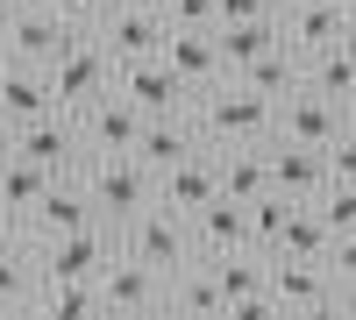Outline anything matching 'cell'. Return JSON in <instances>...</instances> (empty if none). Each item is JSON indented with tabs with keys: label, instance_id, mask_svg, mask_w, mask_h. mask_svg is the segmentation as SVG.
I'll return each instance as SVG.
<instances>
[{
	"label": "cell",
	"instance_id": "6da1fadb",
	"mask_svg": "<svg viewBox=\"0 0 356 320\" xmlns=\"http://www.w3.org/2000/svg\"><path fill=\"white\" fill-rule=\"evenodd\" d=\"M193 121H200V135L214 142V150H228V142H264V135H278V100L243 85V78H221V85H207L193 100Z\"/></svg>",
	"mask_w": 356,
	"mask_h": 320
},
{
	"label": "cell",
	"instance_id": "7a4b0ae2",
	"mask_svg": "<svg viewBox=\"0 0 356 320\" xmlns=\"http://www.w3.org/2000/svg\"><path fill=\"white\" fill-rule=\"evenodd\" d=\"M43 78H50V100L65 114H86L100 93H114V57L100 43V28H72V43L43 65Z\"/></svg>",
	"mask_w": 356,
	"mask_h": 320
},
{
	"label": "cell",
	"instance_id": "3957f363",
	"mask_svg": "<svg viewBox=\"0 0 356 320\" xmlns=\"http://www.w3.org/2000/svg\"><path fill=\"white\" fill-rule=\"evenodd\" d=\"M79 178H86V199H93V214H100V221H114V228L136 221V214L157 199V171L143 164L136 150H129V157H93Z\"/></svg>",
	"mask_w": 356,
	"mask_h": 320
},
{
	"label": "cell",
	"instance_id": "277c9868",
	"mask_svg": "<svg viewBox=\"0 0 356 320\" xmlns=\"http://www.w3.org/2000/svg\"><path fill=\"white\" fill-rule=\"evenodd\" d=\"M15 157L43 164L50 178H79V171L93 164V150H86V128H79V114H65V107H50L43 121L15 128Z\"/></svg>",
	"mask_w": 356,
	"mask_h": 320
},
{
	"label": "cell",
	"instance_id": "5b68a950",
	"mask_svg": "<svg viewBox=\"0 0 356 320\" xmlns=\"http://www.w3.org/2000/svg\"><path fill=\"white\" fill-rule=\"evenodd\" d=\"M122 249L143 256V264H157L164 278H171V271H186L193 256H200V249H193V221H186V214H171V207H157V199H150L136 221H122Z\"/></svg>",
	"mask_w": 356,
	"mask_h": 320
},
{
	"label": "cell",
	"instance_id": "8992f818",
	"mask_svg": "<svg viewBox=\"0 0 356 320\" xmlns=\"http://www.w3.org/2000/svg\"><path fill=\"white\" fill-rule=\"evenodd\" d=\"M36 256H43V278H100L114 256H122V228H114V221L65 228V235L36 242Z\"/></svg>",
	"mask_w": 356,
	"mask_h": 320
},
{
	"label": "cell",
	"instance_id": "52a82bcc",
	"mask_svg": "<svg viewBox=\"0 0 356 320\" xmlns=\"http://www.w3.org/2000/svg\"><path fill=\"white\" fill-rule=\"evenodd\" d=\"M271 306L278 313H342V285L328 256H271Z\"/></svg>",
	"mask_w": 356,
	"mask_h": 320
},
{
	"label": "cell",
	"instance_id": "ba28073f",
	"mask_svg": "<svg viewBox=\"0 0 356 320\" xmlns=\"http://www.w3.org/2000/svg\"><path fill=\"white\" fill-rule=\"evenodd\" d=\"M72 28L79 22H65L50 0H15L8 28H0V57H15V65H50V57L72 43Z\"/></svg>",
	"mask_w": 356,
	"mask_h": 320
},
{
	"label": "cell",
	"instance_id": "9c48e42d",
	"mask_svg": "<svg viewBox=\"0 0 356 320\" xmlns=\"http://www.w3.org/2000/svg\"><path fill=\"white\" fill-rule=\"evenodd\" d=\"M171 306V278L157 264H143V256H114L100 271V313H164Z\"/></svg>",
	"mask_w": 356,
	"mask_h": 320
},
{
	"label": "cell",
	"instance_id": "30bf717a",
	"mask_svg": "<svg viewBox=\"0 0 356 320\" xmlns=\"http://www.w3.org/2000/svg\"><path fill=\"white\" fill-rule=\"evenodd\" d=\"M207 199H221V150H214V142H200L193 157H178L171 171H157V207L193 221Z\"/></svg>",
	"mask_w": 356,
	"mask_h": 320
},
{
	"label": "cell",
	"instance_id": "8fae6325",
	"mask_svg": "<svg viewBox=\"0 0 356 320\" xmlns=\"http://www.w3.org/2000/svg\"><path fill=\"white\" fill-rule=\"evenodd\" d=\"M214 278H221V299H228V313H243V320H264V313H278L271 306V256L264 249H228V256H214Z\"/></svg>",
	"mask_w": 356,
	"mask_h": 320
},
{
	"label": "cell",
	"instance_id": "7c38bea8",
	"mask_svg": "<svg viewBox=\"0 0 356 320\" xmlns=\"http://www.w3.org/2000/svg\"><path fill=\"white\" fill-rule=\"evenodd\" d=\"M114 85L143 107V114H186L193 107V85L171 71V57H136V65H114Z\"/></svg>",
	"mask_w": 356,
	"mask_h": 320
},
{
	"label": "cell",
	"instance_id": "4fadbf2b",
	"mask_svg": "<svg viewBox=\"0 0 356 320\" xmlns=\"http://www.w3.org/2000/svg\"><path fill=\"white\" fill-rule=\"evenodd\" d=\"M143 121H150V114H143L122 85H114V93H100L93 107L79 114V128H86V150L93 157H129L136 150V135H143Z\"/></svg>",
	"mask_w": 356,
	"mask_h": 320
},
{
	"label": "cell",
	"instance_id": "5bb4252c",
	"mask_svg": "<svg viewBox=\"0 0 356 320\" xmlns=\"http://www.w3.org/2000/svg\"><path fill=\"white\" fill-rule=\"evenodd\" d=\"M164 36H171L164 8H143V0H122V8H114V15L100 22V43H107V57H114V65L157 57V50H164Z\"/></svg>",
	"mask_w": 356,
	"mask_h": 320
},
{
	"label": "cell",
	"instance_id": "9a60e30c",
	"mask_svg": "<svg viewBox=\"0 0 356 320\" xmlns=\"http://www.w3.org/2000/svg\"><path fill=\"white\" fill-rule=\"evenodd\" d=\"M342 128H349V107L328 100V93H314V85H300V93H285V100H278V135H292V142H314V150H328Z\"/></svg>",
	"mask_w": 356,
	"mask_h": 320
},
{
	"label": "cell",
	"instance_id": "2e32d148",
	"mask_svg": "<svg viewBox=\"0 0 356 320\" xmlns=\"http://www.w3.org/2000/svg\"><path fill=\"white\" fill-rule=\"evenodd\" d=\"M264 157H271V192H285V199H321V185H328V150L292 142V135H271V142H264Z\"/></svg>",
	"mask_w": 356,
	"mask_h": 320
},
{
	"label": "cell",
	"instance_id": "e0dca14e",
	"mask_svg": "<svg viewBox=\"0 0 356 320\" xmlns=\"http://www.w3.org/2000/svg\"><path fill=\"white\" fill-rule=\"evenodd\" d=\"M86 221H100V214H93V199H86V178H50V192L36 199V214L22 221V235H29V242H50V235L86 228Z\"/></svg>",
	"mask_w": 356,
	"mask_h": 320
},
{
	"label": "cell",
	"instance_id": "ac0fdd59",
	"mask_svg": "<svg viewBox=\"0 0 356 320\" xmlns=\"http://www.w3.org/2000/svg\"><path fill=\"white\" fill-rule=\"evenodd\" d=\"M43 292V256L29 235H0V313H36Z\"/></svg>",
	"mask_w": 356,
	"mask_h": 320
},
{
	"label": "cell",
	"instance_id": "d6986e66",
	"mask_svg": "<svg viewBox=\"0 0 356 320\" xmlns=\"http://www.w3.org/2000/svg\"><path fill=\"white\" fill-rule=\"evenodd\" d=\"M57 100H50V78L43 65H0V128H29V121H43Z\"/></svg>",
	"mask_w": 356,
	"mask_h": 320
},
{
	"label": "cell",
	"instance_id": "ffe728a7",
	"mask_svg": "<svg viewBox=\"0 0 356 320\" xmlns=\"http://www.w3.org/2000/svg\"><path fill=\"white\" fill-rule=\"evenodd\" d=\"M164 57H171V71L193 85V100L207 93V85H221V43H214V28H171L164 36Z\"/></svg>",
	"mask_w": 356,
	"mask_h": 320
},
{
	"label": "cell",
	"instance_id": "44dd1931",
	"mask_svg": "<svg viewBox=\"0 0 356 320\" xmlns=\"http://www.w3.org/2000/svg\"><path fill=\"white\" fill-rule=\"evenodd\" d=\"M200 121H193V107L186 114H150V121H143V135H136V157L150 164V171H171L178 157H193L200 150Z\"/></svg>",
	"mask_w": 356,
	"mask_h": 320
},
{
	"label": "cell",
	"instance_id": "7402d4cb",
	"mask_svg": "<svg viewBox=\"0 0 356 320\" xmlns=\"http://www.w3.org/2000/svg\"><path fill=\"white\" fill-rule=\"evenodd\" d=\"M342 22H349V15L328 8V0H285V8H278V28H285V43L300 50V57L342 43Z\"/></svg>",
	"mask_w": 356,
	"mask_h": 320
},
{
	"label": "cell",
	"instance_id": "603a6c76",
	"mask_svg": "<svg viewBox=\"0 0 356 320\" xmlns=\"http://www.w3.org/2000/svg\"><path fill=\"white\" fill-rule=\"evenodd\" d=\"M250 242V207H243V199H207V207L193 214V249L200 256H228V249H243Z\"/></svg>",
	"mask_w": 356,
	"mask_h": 320
},
{
	"label": "cell",
	"instance_id": "cb8c5ba5",
	"mask_svg": "<svg viewBox=\"0 0 356 320\" xmlns=\"http://www.w3.org/2000/svg\"><path fill=\"white\" fill-rule=\"evenodd\" d=\"M214 43H221V71L235 78V71H250L271 43H285V28H278V15H257V22H214Z\"/></svg>",
	"mask_w": 356,
	"mask_h": 320
},
{
	"label": "cell",
	"instance_id": "d4e9b609",
	"mask_svg": "<svg viewBox=\"0 0 356 320\" xmlns=\"http://www.w3.org/2000/svg\"><path fill=\"white\" fill-rule=\"evenodd\" d=\"M50 192V171L43 164H29V157H8V171H0V221L22 235V221L36 214V199Z\"/></svg>",
	"mask_w": 356,
	"mask_h": 320
},
{
	"label": "cell",
	"instance_id": "484cf974",
	"mask_svg": "<svg viewBox=\"0 0 356 320\" xmlns=\"http://www.w3.org/2000/svg\"><path fill=\"white\" fill-rule=\"evenodd\" d=\"M264 142H271V135H264ZM264 142H228V150H221V192L243 199V207L257 192H271V157H264Z\"/></svg>",
	"mask_w": 356,
	"mask_h": 320
},
{
	"label": "cell",
	"instance_id": "4316f807",
	"mask_svg": "<svg viewBox=\"0 0 356 320\" xmlns=\"http://www.w3.org/2000/svg\"><path fill=\"white\" fill-rule=\"evenodd\" d=\"M235 78L257 85V93H271V100H285V93H300V85H307V57L292 50V43H271L250 71H235Z\"/></svg>",
	"mask_w": 356,
	"mask_h": 320
},
{
	"label": "cell",
	"instance_id": "83f0119b",
	"mask_svg": "<svg viewBox=\"0 0 356 320\" xmlns=\"http://www.w3.org/2000/svg\"><path fill=\"white\" fill-rule=\"evenodd\" d=\"M171 306L178 313H228V299H221V278H214V256H193L186 271H171Z\"/></svg>",
	"mask_w": 356,
	"mask_h": 320
},
{
	"label": "cell",
	"instance_id": "f1b7e54d",
	"mask_svg": "<svg viewBox=\"0 0 356 320\" xmlns=\"http://www.w3.org/2000/svg\"><path fill=\"white\" fill-rule=\"evenodd\" d=\"M36 313H50V320H93L100 313V278H43Z\"/></svg>",
	"mask_w": 356,
	"mask_h": 320
},
{
	"label": "cell",
	"instance_id": "f546056e",
	"mask_svg": "<svg viewBox=\"0 0 356 320\" xmlns=\"http://www.w3.org/2000/svg\"><path fill=\"white\" fill-rule=\"evenodd\" d=\"M307 85L349 107V100H356V50H349V43H328V50H314V57H307Z\"/></svg>",
	"mask_w": 356,
	"mask_h": 320
},
{
	"label": "cell",
	"instance_id": "4dcf8cb0",
	"mask_svg": "<svg viewBox=\"0 0 356 320\" xmlns=\"http://www.w3.org/2000/svg\"><path fill=\"white\" fill-rule=\"evenodd\" d=\"M328 242H335V228L321 221V207H314V199H300V207H292V221H285V235H278V249H271V256H328Z\"/></svg>",
	"mask_w": 356,
	"mask_h": 320
},
{
	"label": "cell",
	"instance_id": "1f68e13d",
	"mask_svg": "<svg viewBox=\"0 0 356 320\" xmlns=\"http://www.w3.org/2000/svg\"><path fill=\"white\" fill-rule=\"evenodd\" d=\"M292 207H300V199H285V192H257L250 199V249L271 256L278 235H285V221H292Z\"/></svg>",
	"mask_w": 356,
	"mask_h": 320
},
{
	"label": "cell",
	"instance_id": "d6a6232c",
	"mask_svg": "<svg viewBox=\"0 0 356 320\" xmlns=\"http://www.w3.org/2000/svg\"><path fill=\"white\" fill-rule=\"evenodd\" d=\"M314 207H321V221H328L335 235H349V228H356V185L328 178V185H321V199H314Z\"/></svg>",
	"mask_w": 356,
	"mask_h": 320
},
{
	"label": "cell",
	"instance_id": "836d02e7",
	"mask_svg": "<svg viewBox=\"0 0 356 320\" xmlns=\"http://www.w3.org/2000/svg\"><path fill=\"white\" fill-rule=\"evenodd\" d=\"M328 271H335V285H342V313H356V228L328 242Z\"/></svg>",
	"mask_w": 356,
	"mask_h": 320
},
{
	"label": "cell",
	"instance_id": "e575fe53",
	"mask_svg": "<svg viewBox=\"0 0 356 320\" xmlns=\"http://www.w3.org/2000/svg\"><path fill=\"white\" fill-rule=\"evenodd\" d=\"M164 22L171 28H214L221 8H214V0H164Z\"/></svg>",
	"mask_w": 356,
	"mask_h": 320
},
{
	"label": "cell",
	"instance_id": "d590c367",
	"mask_svg": "<svg viewBox=\"0 0 356 320\" xmlns=\"http://www.w3.org/2000/svg\"><path fill=\"white\" fill-rule=\"evenodd\" d=\"M328 178H342V185H356V121L328 142Z\"/></svg>",
	"mask_w": 356,
	"mask_h": 320
},
{
	"label": "cell",
	"instance_id": "8d00e7d4",
	"mask_svg": "<svg viewBox=\"0 0 356 320\" xmlns=\"http://www.w3.org/2000/svg\"><path fill=\"white\" fill-rule=\"evenodd\" d=\"M50 8L65 15V22H79V28H100L114 8H122V0H50Z\"/></svg>",
	"mask_w": 356,
	"mask_h": 320
},
{
	"label": "cell",
	"instance_id": "74e56055",
	"mask_svg": "<svg viewBox=\"0 0 356 320\" xmlns=\"http://www.w3.org/2000/svg\"><path fill=\"white\" fill-rule=\"evenodd\" d=\"M8 157H15V128H0V171H8Z\"/></svg>",
	"mask_w": 356,
	"mask_h": 320
},
{
	"label": "cell",
	"instance_id": "f35d334b",
	"mask_svg": "<svg viewBox=\"0 0 356 320\" xmlns=\"http://www.w3.org/2000/svg\"><path fill=\"white\" fill-rule=\"evenodd\" d=\"M342 43H349V50H356V8H349V22H342Z\"/></svg>",
	"mask_w": 356,
	"mask_h": 320
},
{
	"label": "cell",
	"instance_id": "ab89813d",
	"mask_svg": "<svg viewBox=\"0 0 356 320\" xmlns=\"http://www.w3.org/2000/svg\"><path fill=\"white\" fill-rule=\"evenodd\" d=\"M8 15H15V0H0V28H8Z\"/></svg>",
	"mask_w": 356,
	"mask_h": 320
},
{
	"label": "cell",
	"instance_id": "60d3db41",
	"mask_svg": "<svg viewBox=\"0 0 356 320\" xmlns=\"http://www.w3.org/2000/svg\"><path fill=\"white\" fill-rule=\"evenodd\" d=\"M328 8H342V15H349V8H356V0H328Z\"/></svg>",
	"mask_w": 356,
	"mask_h": 320
},
{
	"label": "cell",
	"instance_id": "b9f144b4",
	"mask_svg": "<svg viewBox=\"0 0 356 320\" xmlns=\"http://www.w3.org/2000/svg\"><path fill=\"white\" fill-rule=\"evenodd\" d=\"M143 8H164V0H143Z\"/></svg>",
	"mask_w": 356,
	"mask_h": 320
},
{
	"label": "cell",
	"instance_id": "7bdbcfd3",
	"mask_svg": "<svg viewBox=\"0 0 356 320\" xmlns=\"http://www.w3.org/2000/svg\"><path fill=\"white\" fill-rule=\"evenodd\" d=\"M0 235H15V228H8V221H0Z\"/></svg>",
	"mask_w": 356,
	"mask_h": 320
},
{
	"label": "cell",
	"instance_id": "ee69618b",
	"mask_svg": "<svg viewBox=\"0 0 356 320\" xmlns=\"http://www.w3.org/2000/svg\"><path fill=\"white\" fill-rule=\"evenodd\" d=\"M349 121H356V100H349Z\"/></svg>",
	"mask_w": 356,
	"mask_h": 320
},
{
	"label": "cell",
	"instance_id": "f6af8a7d",
	"mask_svg": "<svg viewBox=\"0 0 356 320\" xmlns=\"http://www.w3.org/2000/svg\"><path fill=\"white\" fill-rule=\"evenodd\" d=\"M0 65H8V57H0Z\"/></svg>",
	"mask_w": 356,
	"mask_h": 320
},
{
	"label": "cell",
	"instance_id": "bcb514c9",
	"mask_svg": "<svg viewBox=\"0 0 356 320\" xmlns=\"http://www.w3.org/2000/svg\"><path fill=\"white\" fill-rule=\"evenodd\" d=\"M278 8H285V0H278Z\"/></svg>",
	"mask_w": 356,
	"mask_h": 320
}]
</instances>
